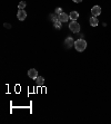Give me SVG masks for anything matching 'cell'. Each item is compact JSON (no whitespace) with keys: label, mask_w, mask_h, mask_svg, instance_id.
<instances>
[{"label":"cell","mask_w":111,"mask_h":124,"mask_svg":"<svg viewBox=\"0 0 111 124\" xmlns=\"http://www.w3.org/2000/svg\"><path fill=\"white\" fill-rule=\"evenodd\" d=\"M74 48L77 49V51H83L87 48V41L85 39H78L77 41H74Z\"/></svg>","instance_id":"obj_1"},{"label":"cell","mask_w":111,"mask_h":124,"mask_svg":"<svg viewBox=\"0 0 111 124\" xmlns=\"http://www.w3.org/2000/svg\"><path fill=\"white\" fill-rule=\"evenodd\" d=\"M56 13H57V15H60V13H62V8H57L56 9Z\"/></svg>","instance_id":"obj_13"},{"label":"cell","mask_w":111,"mask_h":124,"mask_svg":"<svg viewBox=\"0 0 111 124\" xmlns=\"http://www.w3.org/2000/svg\"><path fill=\"white\" fill-rule=\"evenodd\" d=\"M28 76H29L31 79H36V78L38 77V72H37V69L30 68L29 70H28Z\"/></svg>","instance_id":"obj_5"},{"label":"cell","mask_w":111,"mask_h":124,"mask_svg":"<svg viewBox=\"0 0 111 124\" xmlns=\"http://www.w3.org/2000/svg\"><path fill=\"white\" fill-rule=\"evenodd\" d=\"M36 81H37V85L38 86H42L43 84H44V78L41 76H38L36 78Z\"/></svg>","instance_id":"obj_10"},{"label":"cell","mask_w":111,"mask_h":124,"mask_svg":"<svg viewBox=\"0 0 111 124\" xmlns=\"http://www.w3.org/2000/svg\"><path fill=\"white\" fill-rule=\"evenodd\" d=\"M64 45L67 46V47H71V46H74V40H73L71 37H68V38H66L64 40Z\"/></svg>","instance_id":"obj_7"},{"label":"cell","mask_w":111,"mask_h":124,"mask_svg":"<svg viewBox=\"0 0 111 124\" xmlns=\"http://www.w3.org/2000/svg\"><path fill=\"white\" fill-rule=\"evenodd\" d=\"M69 29L71 30L72 33H79V30H80V25H79L76 20H72V21L69 24Z\"/></svg>","instance_id":"obj_2"},{"label":"cell","mask_w":111,"mask_h":124,"mask_svg":"<svg viewBox=\"0 0 111 124\" xmlns=\"http://www.w3.org/2000/svg\"><path fill=\"white\" fill-rule=\"evenodd\" d=\"M27 6V2L26 1H20L19 4H18V9H25Z\"/></svg>","instance_id":"obj_11"},{"label":"cell","mask_w":111,"mask_h":124,"mask_svg":"<svg viewBox=\"0 0 111 124\" xmlns=\"http://www.w3.org/2000/svg\"><path fill=\"white\" fill-rule=\"evenodd\" d=\"M4 26L6 27V28H7V29H10V28H11V25H10V24H7V22H6Z\"/></svg>","instance_id":"obj_14"},{"label":"cell","mask_w":111,"mask_h":124,"mask_svg":"<svg viewBox=\"0 0 111 124\" xmlns=\"http://www.w3.org/2000/svg\"><path fill=\"white\" fill-rule=\"evenodd\" d=\"M91 13H92L93 17H98L99 15L101 13V8L99 6H93L92 9H91Z\"/></svg>","instance_id":"obj_4"},{"label":"cell","mask_w":111,"mask_h":124,"mask_svg":"<svg viewBox=\"0 0 111 124\" xmlns=\"http://www.w3.org/2000/svg\"><path fill=\"white\" fill-rule=\"evenodd\" d=\"M69 17H70L71 20H77L78 18H79V13H78L77 11H71L70 15H69Z\"/></svg>","instance_id":"obj_9"},{"label":"cell","mask_w":111,"mask_h":124,"mask_svg":"<svg viewBox=\"0 0 111 124\" xmlns=\"http://www.w3.org/2000/svg\"><path fill=\"white\" fill-rule=\"evenodd\" d=\"M58 17H59V20L61 22H67L69 20V15H67V13H64V12H62V13H60V15H58Z\"/></svg>","instance_id":"obj_6"},{"label":"cell","mask_w":111,"mask_h":124,"mask_svg":"<svg viewBox=\"0 0 111 124\" xmlns=\"http://www.w3.org/2000/svg\"><path fill=\"white\" fill-rule=\"evenodd\" d=\"M73 1H74V2H77V4H78V2H81L82 0H73Z\"/></svg>","instance_id":"obj_15"},{"label":"cell","mask_w":111,"mask_h":124,"mask_svg":"<svg viewBox=\"0 0 111 124\" xmlns=\"http://www.w3.org/2000/svg\"><path fill=\"white\" fill-rule=\"evenodd\" d=\"M53 24H55V27L57 28V29H60V28L62 27V26H61V21H60V20H58V21L53 22Z\"/></svg>","instance_id":"obj_12"},{"label":"cell","mask_w":111,"mask_h":124,"mask_svg":"<svg viewBox=\"0 0 111 124\" xmlns=\"http://www.w3.org/2000/svg\"><path fill=\"white\" fill-rule=\"evenodd\" d=\"M89 22H90V25L92 26V27H97V26H98V24H99L98 18H97V17H93V16H92V18H90Z\"/></svg>","instance_id":"obj_8"},{"label":"cell","mask_w":111,"mask_h":124,"mask_svg":"<svg viewBox=\"0 0 111 124\" xmlns=\"http://www.w3.org/2000/svg\"><path fill=\"white\" fill-rule=\"evenodd\" d=\"M17 18L20 20V21H23V20L27 18V12L23 10V9H19L18 12H17Z\"/></svg>","instance_id":"obj_3"}]
</instances>
